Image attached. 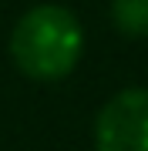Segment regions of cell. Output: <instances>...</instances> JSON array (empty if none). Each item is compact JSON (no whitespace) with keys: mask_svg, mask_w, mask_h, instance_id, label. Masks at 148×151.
I'll return each mask as SVG.
<instances>
[{"mask_svg":"<svg viewBox=\"0 0 148 151\" xmlns=\"http://www.w3.org/2000/svg\"><path fill=\"white\" fill-rule=\"evenodd\" d=\"M84 50L81 20L61 4L30 7L10 34V57L30 81H61L77 67Z\"/></svg>","mask_w":148,"mask_h":151,"instance_id":"cell-1","label":"cell"},{"mask_svg":"<svg viewBox=\"0 0 148 151\" xmlns=\"http://www.w3.org/2000/svg\"><path fill=\"white\" fill-rule=\"evenodd\" d=\"M98 151H148V87H125L98 111Z\"/></svg>","mask_w":148,"mask_h":151,"instance_id":"cell-2","label":"cell"},{"mask_svg":"<svg viewBox=\"0 0 148 151\" xmlns=\"http://www.w3.org/2000/svg\"><path fill=\"white\" fill-rule=\"evenodd\" d=\"M108 14L121 37L131 40L148 37V0H111Z\"/></svg>","mask_w":148,"mask_h":151,"instance_id":"cell-3","label":"cell"}]
</instances>
